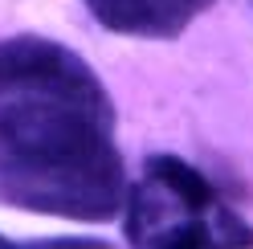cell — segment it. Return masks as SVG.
Listing matches in <instances>:
<instances>
[{
    "instance_id": "3957f363",
    "label": "cell",
    "mask_w": 253,
    "mask_h": 249,
    "mask_svg": "<svg viewBox=\"0 0 253 249\" xmlns=\"http://www.w3.org/2000/svg\"><path fill=\"white\" fill-rule=\"evenodd\" d=\"M212 0H86L90 17L123 37H176Z\"/></svg>"
},
{
    "instance_id": "7a4b0ae2",
    "label": "cell",
    "mask_w": 253,
    "mask_h": 249,
    "mask_svg": "<svg viewBox=\"0 0 253 249\" xmlns=\"http://www.w3.org/2000/svg\"><path fill=\"white\" fill-rule=\"evenodd\" d=\"M126 237L135 249H253V229L180 155H151L131 188Z\"/></svg>"
},
{
    "instance_id": "277c9868",
    "label": "cell",
    "mask_w": 253,
    "mask_h": 249,
    "mask_svg": "<svg viewBox=\"0 0 253 249\" xmlns=\"http://www.w3.org/2000/svg\"><path fill=\"white\" fill-rule=\"evenodd\" d=\"M0 249H110L98 237H41V241H8L0 237Z\"/></svg>"
},
{
    "instance_id": "6da1fadb",
    "label": "cell",
    "mask_w": 253,
    "mask_h": 249,
    "mask_svg": "<svg viewBox=\"0 0 253 249\" xmlns=\"http://www.w3.org/2000/svg\"><path fill=\"white\" fill-rule=\"evenodd\" d=\"M0 200L70 221H106L126 200L115 106L49 37L0 41Z\"/></svg>"
}]
</instances>
